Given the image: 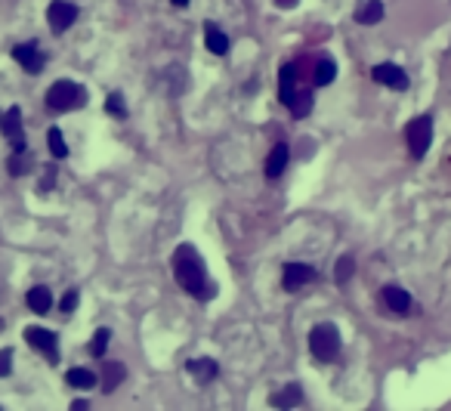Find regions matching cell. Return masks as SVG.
<instances>
[{"label":"cell","mask_w":451,"mask_h":411,"mask_svg":"<svg viewBox=\"0 0 451 411\" xmlns=\"http://www.w3.org/2000/svg\"><path fill=\"white\" fill-rule=\"evenodd\" d=\"M173 278L183 291H189L198 300H210L217 294V285L207 281V266H204L201 254L192 244H180L173 254Z\"/></svg>","instance_id":"1"},{"label":"cell","mask_w":451,"mask_h":411,"mask_svg":"<svg viewBox=\"0 0 451 411\" xmlns=\"http://www.w3.org/2000/svg\"><path fill=\"white\" fill-rule=\"evenodd\" d=\"M353 272H355V260L350 254L340 257V260L334 263V281H337V285H346V281L353 278Z\"/></svg>","instance_id":"25"},{"label":"cell","mask_w":451,"mask_h":411,"mask_svg":"<svg viewBox=\"0 0 451 411\" xmlns=\"http://www.w3.org/2000/svg\"><path fill=\"white\" fill-rule=\"evenodd\" d=\"M334 78H337V62L334 59H319L316 62V68H312V84L316 87H328V84H334Z\"/></svg>","instance_id":"17"},{"label":"cell","mask_w":451,"mask_h":411,"mask_svg":"<svg viewBox=\"0 0 451 411\" xmlns=\"http://www.w3.org/2000/svg\"><path fill=\"white\" fill-rule=\"evenodd\" d=\"M25 340L38 349V353L47 356V362H59V337L47 328H25Z\"/></svg>","instance_id":"5"},{"label":"cell","mask_w":451,"mask_h":411,"mask_svg":"<svg viewBox=\"0 0 451 411\" xmlns=\"http://www.w3.org/2000/svg\"><path fill=\"white\" fill-rule=\"evenodd\" d=\"M287 161H291V149H287V142H278L275 149L269 152V158H266V176L278 179L287 170Z\"/></svg>","instance_id":"12"},{"label":"cell","mask_w":451,"mask_h":411,"mask_svg":"<svg viewBox=\"0 0 451 411\" xmlns=\"http://www.w3.org/2000/svg\"><path fill=\"white\" fill-rule=\"evenodd\" d=\"M108 111H112V115H118V118H124V115H127L121 93H112V96H108Z\"/></svg>","instance_id":"29"},{"label":"cell","mask_w":451,"mask_h":411,"mask_svg":"<svg viewBox=\"0 0 451 411\" xmlns=\"http://www.w3.org/2000/svg\"><path fill=\"white\" fill-rule=\"evenodd\" d=\"M309 281H316V266H309V263H285V269H282L285 291H300Z\"/></svg>","instance_id":"8"},{"label":"cell","mask_w":451,"mask_h":411,"mask_svg":"<svg viewBox=\"0 0 451 411\" xmlns=\"http://www.w3.org/2000/svg\"><path fill=\"white\" fill-rule=\"evenodd\" d=\"M371 78L377 81V84H384V87L389 90H408V74H405V68H399L396 62H380V65H374L371 68Z\"/></svg>","instance_id":"6"},{"label":"cell","mask_w":451,"mask_h":411,"mask_svg":"<svg viewBox=\"0 0 451 411\" xmlns=\"http://www.w3.org/2000/svg\"><path fill=\"white\" fill-rule=\"evenodd\" d=\"M405 142H408V155H411L414 161L427 158L430 142H433V118L430 115L414 118V121L405 127Z\"/></svg>","instance_id":"4"},{"label":"cell","mask_w":451,"mask_h":411,"mask_svg":"<svg viewBox=\"0 0 451 411\" xmlns=\"http://www.w3.org/2000/svg\"><path fill=\"white\" fill-rule=\"evenodd\" d=\"M300 402H303V390L297 387V383L278 390L275 396H272V405H278V408H294V405H300Z\"/></svg>","instance_id":"21"},{"label":"cell","mask_w":451,"mask_h":411,"mask_svg":"<svg viewBox=\"0 0 451 411\" xmlns=\"http://www.w3.org/2000/svg\"><path fill=\"white\" fill-rule=\"evenodd\" d=\"M87 106V87L74 81H56L47 90V108L50 111H74Z\"/></svg>","instance_id":"2"},{"label":"cell","mask_w":451,"mask_h":411,"mask_svg":"<svg viewBox=\"0 0 451 411\" xmlns=\"http://www.w3.org/2000/svg\"><path fill=\"white\" fill-rule=\"evenodd\" d=\"M74 19H78V6L68 4V0H53L47 10V22L50 28H53L56 34L68 31V25H74Z\"/></svg>","instance_id":"7"},{"label":"cell","mask_w":451,"mask_h":411,"mask_svg":"<svg viewBox=\"0 0 451 411\" xmlns=\"http://www.w3.org/2000/svg\"><path fill=\"white\" fill-rule=\"evenodd\" d=\"M47 145H50V155L53 158H65L68 155V145H65V136L59 127H50L47 130Z\"/></svg>","instance_id":"24"},{"label":"cell","mask_w":451,"mask_h":411,"mask_svg":"<svg viewBox=\"0 0 451 411\" xmlns=\"http://www.w3.org/2000/svg\"><path fill=\"white\" fill-rule=\"evenodd\" d=\"M384 16H387L384 0H365V6L355 10V22H359V25H377Z\"/></svg>","instance_id":"16"},{"label":"cell","mask_w":451,"mask_h":411,"mask_svg":"<svg viewBox=\"0 0 451 411\" xmlns=\"http://www.w3.org/2000/svg\"><path fill=\"white\" fill-rule=\"evenodd\" d=\"M312 106H316V93H312V90L294 93V99L287 102V108H291V115H294V118H306V115L312 111Z\"/></svg>","instance_id":"20"},{"label":"cell","mask_w":451,"mask_h":411,"mask_svg":"<svg viewBox=\"0 0 451 411\" xmlns=\"http://www.w3.org/2000/svg\"><path fill=\"white\" fill-rule=\"evenodd\" d=\"M380 300H384L387 310L396 313V315L411 313V294H408L405 288H399V285H387L384 291H380Z\"/></svg>","instance_id":"11"},{"label":"cell","mask_w":451,"mask_h":411,"mask_svg":"<svg viewBox=\"0 0 451 411\" xmlns=\"http://www.w3.org/2000/svg\"><path fill=\"white\" fill-rule=\"evenodd\" d=\"M56 186V170H47V176H44V183L38 186V192H50Z\"/></svg>","instance_id":"30"},{"label":"cell","mask_w":451,"mask_h":411,"mask_svg":"<svg viewBox=\"0 0 451 411\" xmlns=\"http://www.w3.org/2000/svg\"><path fill=\"white\" fill-rule=\"evenodd\" d=\"M13 56H16V62H19L28 74H40V72H44V65H47V59L38 50V44H19V47L13 50Z\"/></svg>","instance_id":"10"},{"label":"cell","mask_w":451,"mask_h":411,"mask_svg":"<svg viewBox=\"0 0 451 411\" xmlns=\"http://www.w3.org/2000/svg\"><path fill=\"white\" fill-rule=\"evenodd\" d=\"M31 164H34V158H31V152H28V149H16L13 155H10V174H13V176L28 174Z\"/></svg>","instance_id":"22"},{"label":"cell","mask_w":451,"mask_h":411,"mask_svg":"<svg viewBox=\"0 0 451 411\" xmlns=\"http://www.w3.org/2000/svg\"><path fill=\"white\" fill-rule=\"evenodd\" d=\"M309 353L325 365L334 362L340 356V331L334 322H319L316 328L309 331Z\"/></svg>","instance_id":"3"},{"label":"cell","mask_w":451,"mask_h":411,"mask_svg":"<svg viewBox=\"0 0 451 411\" xmlns=\"http://www.w3.org/2000/svg\"><path fill=\"white\" fill-rule=\"evenodd\" d=\"M108 340H112V331L99 328L96 334H93V340H90V353L93 356H102V353H105V347H108Z\"/></svg>","instance_id":"26"},{"label":"cell","mask_w":451,"mask_h":411,"mask_svg":"<svg viewBox=\"0 0 451 411\" xmlns=\"http://www.w3.org/2000/svg\"><path fill=\"white\" fill-rule=\"evenodd\" d=\"M185 368H189V374L198 383H210V381L217 378V371H219V365L214 362V359H192Z\"/></svg>","instance_id":"15"},{"label":"cell","mask_w":451,"mask_h":411,"mask_svg":"<svg viewBox=\"0 0 451 411\" xmlns=\"http://www.w3.org/2000/svg\"><path fill=\"white\" fill-rule=\"evenodd\" d=\"M124 378H127V368L121 362H108L105 368H102V393L118 390V383H121Z\"/></svg>","instance_id":"19"},{"label":"cell","mask_w":451,"mask_h":411,"mask_svg":"<svg viewBox=\"0 0 451 411\" xmlns=\"http://www.w3.org/2000/svg\"><path fill=\"white\" fill-rule=\"evenodd\" d=\"M13 374V349H0V378Z\"/></svg>","instance_id":"28"},{"label":"cell","mask_w":451,"mask_h":411,"mask_svg":"<svg viewBox=\"0 0 451 411\" xmlns=\"http://www.w3.org/2000/svg\"><path fill=\"white\" fill-rule=\"evenodd\" d=\"M25 303H28V310H31V313L47 315V313H50V306H53V294H50V288L38 285V288H31L28 294H25Z\"/></svg>","instance_id":"14"},{"label":"cell","mask_w":451,"mask_h":411,"mask_svg":"<svg viewBox=\"0 0 451 411\" xmlns=\"http://www.w3.org/2000/svg\"><path fill=\"white\" fill-rule=\"evenodd\" d=\"M204 40H207V50H210V53H217V56H226V53H229V38L217 28L214 22H207V28H204Z\"/></svg>","instance_id":"18"},{"label":"cell","mask_w":451,"mask_h":411,"mask_svg":"<svg viewBox=\"0 0 451 411\" xmlns=\"http://www.w3.org/2000/svg\"><path fill=\"white\" fill-rule=\"evenodd\" d=\"M294 93H297V65H282V72H278V99L285 102H291L294 99Z\"/></svg>","instance_id":"13"},{"label":"cell","mask_w":451,"mask_h":411,"mask_svg":"<svg viewBox=\"0 0 451 411\" xmlns=\"http://www.w3.org/2000/svg\"><path fill=\"white\" fill-rule=\"evenodd\" d=\"M68 383L78 390H93L96 387V374H93L90 368H72V371H68Z\"/></svg>","instance_id":"23"},{"label":"cell","mask_w":451,"mask_h":411,"mask_svg":"<svg viewBox=\"0 0 451 411\" xmlns=\"http://www.w3.org/2000/svg\"><path fill=\"white\" fill-rule=\"evenodd\" d=\"M275 4H278V6H282V10H294V6H297V4H300V0H275Z\"/></svg>","instance_id":"31"},{"label":"cell","mask_w":451,"mask_h":411,"mask_svg":"<svg viewBox=\"0 0 451 411\" xmlns=\"http://www.w3.org/2000/svg\"><path fill=\"white\" fill-rule=\"evenodd\" d=\"M0 133L13 142V152L16 149H25V140H22V111L16 108V106L6 108L4 115H0Z\"/></svg>","instance_id":"9"},{"label":"cell","mask_w":451,"mask_h":411,"mask_svg":"<svg viewBox=\"0 0 451 411\" xmlns=\"http://www.w3.org/2000/svg\"><path fill=\"white\" fill-rule=\"evenodd\" d=\"M78 300H81L78 291H68V294L62 297V303H59V310H62L65 315H68V313H74V306H78Z\"/></svg>","instance_id":"27"},{"label":"cell","mask_w":451,"mask_h":411,"mask_svg":"<svg viewBox=\"0 0 451 411\" xmlns=\"http://www.w3.org/2000/svg\"><path fill=\"white\" fill-rule=\"evenodd\" d=\"M170 4H173V6H180V10H183V6H189V0H170Z\"/></svg>","instance_id":"32"}]
</instances>
